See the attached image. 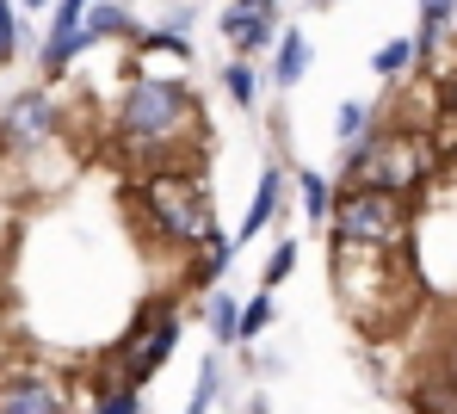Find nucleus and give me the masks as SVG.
Listing matches in <instances>:
<instances>
[{
    "instance_id": "20",
    "label": "nucleus",
    "mask_w": 457,
    "mask_h": 414,
    "mask_svg": "<svg viewBox=\"0 0 457 414\" xmlns=\"http://www.w3.org/2000/svg\"><path fill=\"white\" fill-rule=\"evenodd\" d=\"M408 69H414V37H389L378 56H371V75L378 81H402Z\"/></svg>"
},
{
    "instance_id": "29",
    "label": "nucleus",
    "mask_w": 457,
    "mask_h": 414,
    "mask_svg": "<svg viewBox=\"0 0 457 414\" xmlns=\"http://www.w3.org/2000/svg\"><path fill=\"white\" fill-rule=\"evenodd\" d=\"M303 6H340V0H303Z\"/></svg>"
},
{
    "instance_id": "13",
    "label": "nucleus",
    "mask_w": 457,
    "mask_h": 414,
    "mask_svg": "<svg viewBox=\"0 0 457 414\" xmlns=\"http://www.w3.org/2000/svg\"><path fill=\"white\" fill-rule=\"evenodd\" d=\"M278 322V291H253V297H241V316H235V346H253L260 334Z\"/></svg>"
},
{
    "instance_id": "17",
    "label": "nucleus",
    "mask_w": 457,
    "mask_h": 414,
    "mask_svg": "<svg viewBox=\"0 0 457 414\" xmlns=\"http://www.w3.org/2000/svg\"><path fill=\"white\" fill-rule=\"evenodd\" d=\"M260 69H253V62H247V56H235V62H223V93L228 99H235V105H241V112H253V105H260Z\"/></svg>"
},
{
    "instance_id": "15",
    "label": "nucleus",
    "mask_w": 457,
    "mask_h": 414,
    "mask_svg": "<svg viewBox=\"0 0 457 414\" xmlns=\"http://www.w3.org/2000/svg\"><path fill=\"white\" fill-rule=\"evenodd\" d=\"M328 204H334V179L315 173V167H297V211H303V223H328Z\"/></svg>"
},
{
    "instance_id": "5",
    "label": "nucleus",
    "mask_w": 457,
    "mask_h": 414,
    "mask_svg": "<svg viewBox=\"0 0 457 414\" xmlns=\"http://www.w3.org/2000/svg\"><path fill=\"white\" fill-rule=\"evenodd\" d=\"M173 346H179V297H173V291L143 297V303H137V316H130V328L112 340L105 371H99V384H93V390H105V384H137V390H149L154 377L167 371Z\"/></svg>"
},
{
    "instance_id": "23",
    "label": "nucleus",
    "mask_w": 457,
    "mask_h": 414,
    "mask_svg": "<svg viewBox=\"0 0 457 414\" xmlns=\"http://www.w3.org/2000/svg\"><path fill=\"white\" fill-rule=\"evenodd\" d=\"M457 0H420V25H452Z\"/></svg>"
},
{
    "instance_id": "2",
    "label": "nucleus",
    "mask_w": 457,
    "mask_h": 414,
    "mask_svg": "<svg viewBox=\"0 0 457 414\" xmlns=\"http://www.w3.org/2000/svg\"><path fill=\"white\" fill-rule=\"evenodd\" d=\"M124 211L137 217V229L161 242V248H204L217 242V198L204 186L198 167H149V173H130L124 186Z\"/></svg>"
},
{
    "instance_id": "11",
    "label": "nucleus",
    "mask_w": 457,
    "mask_h": 414,
    "mask_svg": "<svg viewBox=\"0 0 457 414\" xmlns=\"http://www.w3.org/2000/svg\"><path fill=\"white\" fill-rule=\"evenodd\" d=\"M80 31H87V44H105V37H124V44H137L143 19H137L124 0H87V19H80Z\"/></svg>"
},
{
    "instance_id": "25",
    "label": "nucleus",
    "mask_w": 457,
    "mask_h": 414,
    "mask_svg": "<svg viewBox=\"0 0 457 414\" xmlns=\"http://www.w3.org/2000/svg\"><path fill=\"white\" fill-rule=\"evenodd\" d=\"M439 377H445V384H457V328H452V340L439 346Z\"/></svg>"
},
{
    "instance_id": "6",
    "label": "nucleus",
    "mask_w": 457,
    "mask_h": 414,
    "mask_svg": "<svg viewBox=\"0 0 457 414\" xmlns=\"http://www.w3.org/2000/svg\"><path fill=\"white\" fill-rule=\"evenodd\" d=\"M62 99H56V87H25V93H12V99H0V155L12 149V155H31V149H50L56 143V130H62Z\"/></svg>"
},
{
    "instance_id": "7",
    "label": "nucleus",
    "mask_w": 457,
    "mask_h": 414,
    "mask_svg": "<svg viewBox=\"0 0 457 414\" xmlns=\"http://www.w3.org/2000/svg\"><path fill=\"white\" fill-rule=\"evenodd\" d=\"M0 414H69V384L50 371H12L0 377Z\"/></svg>"
},
{
    "instance_id": "22",
    "label": "nucleus",
    "mask_w": 457,
    "mask_h": 414,
    "mask_svg": "<svg viewBox=\"0 0 457 414\" xmlns=\"http://www.w3.org/2000/svg\"><path fill=\"white\" fill-rule=\"evenodd\" d=\"M19 50H25V31H19V6H12V0H0V69H6V62H12Z\"/></svg>"
},
{
    "instance_id": "26",
    "label": "nucleus",
    "mask_w": 457,
    "mask_h": 414,
    "mask_svg": "<svg viewBox=\"0 0 457 414\" xmlns=\"http://www.w3.org/2000/svg\"><path fill=\"white\" fill-rule=\"evenodd\" d=\"M445 112H452V118H457V69H452V75H445Z\"/></svg>"
},
{
    "instance_id": "3",
    "label": "nucleus",
    "mask_w": 457,
    "mask_h": 414,
    "mask_svg": "<svg viewBox=\"0 0 457 414\" xmlns=\"http://www.w3.org/2000/svg\"><path fill=\"white\" fill-rule=\"evenodd\" d=\"M439 137L420 130V124H371L359 143H346V167L340 179L353 186H383V192H402V198H420L439 173Z\"/></svg>"
},
{
    "instance_id": "19",
    "label": "nucleus",
    "mask_w": 457,
    "mask_h": 414,
    "mask_svg": "<svg viewBox=\"0 0 457 414\" xmlns=\"http://www.w3.org/2000/svg\"><path fill=\"white\" fill-rule=\"evenodd\" d=\"M87 414H143V390L137 384H105L87 396Z\"/></svg>"
},
{
    "instance_id": "12",
    "label": "nucleus",
    "mask_w": 457,
    "mask_h": 414,
    "mask_svg": "<svg viewBox=\"0 0 457 414\" xmlns=\"http://www.w3.org/2000/svg\"><path fill=\"white\" fill-rule=\"evenodd\" d=\"M235 253H241V242H235V236H217V242H204V248H198V260H192V272H186V285H192V291H211V285H223L228 266H235Z\"/></svg>"
},
{
    "instance_id": "9",
    "label": "nucleus",
    "mask_w": 457,
    "mask_h": 414,
    "mask_svg": "<svg viewBox=\"0 0 457 414\" xmlns=\"http://www.w3.org/2000/svg\"><path fill=\"white\" fill-rule=\"evenodd\" d=\"M278 211H285V167H260V186H253V198H247V211H241L235 242L247 248L260 229H272V223H278Z\"/></svg>"
},
{
    "instance_id": "4",
    "label": "nucleus",
    "mask_w": 457,
    "mask_h": 414,
    "mask_svg": "<svg viewBox=\"0 0 457 414\" xmlns=\"http://www.w3.org/2000/svg\"><path fill=\"white\" fill-rule=\"evenodd\" d=\"M321 229H328V242H346V248L408 253L414 248V198L383 192V186H353V179H340Z\"/></svg>"
},
{
    "instance_id": "24",
    "label": "nucleus",
    "mask_w": 457,
    "mask_h": 414,
    "mask_svg": "<svg viewBox=\"0 0 457 414\" xmlns=\"http://www.w3.org/2000/svg\"><path fill=\"white\" fill-rule=\"evenodd\" d=\"M192 19H198V6H186V0H173V6H167V19H161V25H167V31H179V37H186V31H192Z\"/></svg>"
},
{
    "instance_id": "18",
    "label": "nucleus",
    "mask_w": 457,
    "mask_h": 414,
    "mask_svg": "<svg viewBox=\"0 0 457 414\" xmlns=\"http://www.w3.org/2000/svg\"><path fill=\"white\" fill-rule=\"evenodd\" d=\"M371 124H378V105H371V99H340V112H334V143L346 149V143H359Z\"/></svg>"
},
{
    "instance_id": "10",
    "label": "nucleus",
    "mask_w": 457,
    "mask_h": 414,
    "mask_svg": "<svg viewBox=\"0 0 457 414\" xmlns=\"http://www.w3.org/2000/svg\"><path fill=\"white\" fill-rule=\"evenodd\" d=\"M266 56H272V69H266L272 87H278V93H291V87L309 75V62H315V44H309L297 25H278V44H272Z\"/></svg>"
},
{
    "instance_id": "21",
    "label": "nucleus",
    "mask_w": 457,
    "mask_h": 414,
    "mask_svg": "<svg viewBox=\"0 0 457 414\" xmlns=\"http://www.w3.org/2000/svg\"><path fill=\"white\" fill-rule=\"evenodd\" d=\"M297 242H291V236H285V242H278V248L266 253V272H260V285H266V291H278V285H285V278H291V272H297Z\"/></svg>"
},
{
    "instance_id": "16",
    "label": "nucleus",
    "mask_w": 457,
    "mask_h": 414,
    "mask_svg": "<svg viewBox=\"0 0 457 414\" xmlns=\"http://www.w3.org/2000/svg\"><path fill=\"white\" fill-rule=\"evenodd\" d=\"M217 402H223V352H204V359H198V377H192L186 414H211Z\"/></svg>"
},
{
    "instance_id": "28",
    "label": "nucleus",
    "mask_w": 457,
    "mask_h": 414,
    "mask_svg": "<svg viewBox=\"0 0 457 414\" xmlns=\"http://www.w3.org/2000/svg\"><path fill=\"white\" fill-rule=\"evenodd\" d=\"M241 6H253V12H278V0H241Z\"/></svg>"
},
{
    "instance_id": "14",
    "label": "nucleus",
    "mask_w": 457,
    "mask_h": 414,
    "mask_svg": "<svg viewBox=\"0 0 457 414\" xmlns=\"http://www.w3.org/2000/svg\"><path fill=\"white\" fill-rule=\"evenodd\" d=\"M235 316H241V297L228 285H211L204 291V334H211V346H235Z\"/></svg>"
},
{
    "instance_id": "27",
    "label": "nucleus",
    "mask_w": 457,
    "mask_h": 414,
    "mask_svg": "<svg viewBox=\"0 0 457 414\" xmlns=\"http://www.w3.org/2000/svg\"><path fill=\"white\" fill-rule=\"evenodd\" d=\"M19 12H50V0H12Z\"/></svg>"
},
{
    "instance_id": "8",
    "label": "nucleus",
    "mask_w": 457,
    "mask_h": 414,
    "mask_svg": "<svg viewBox=\"0 0 457 414\" xmlns=\"http://www.w3.org/2000/svg\"><path fill=\"white\" fill-rule=\"evenodd\" d=\"M217 31L228 37V50L235 56H266L272 44H278V12H253V6H241V0H228L223 19H217Z\"/></svg>"
},
{
    "instance_id": "1",
    "label": "nucleus",
    "mask_w": 457,
    "mask_h": 414,
    "mask_svg": "<svg viewBox=\"0 0 457 414\" xmlns=\"http://www.w3.org/2000/svg\"><path fill=\"white\" fill-rule=\"evenodd\" d=\"M211 143V124H204V99L173 75H137V81L118 93V112H112V155L130 167V173H149V167H198V149Z\"/></svg>"
}]
</instances>
